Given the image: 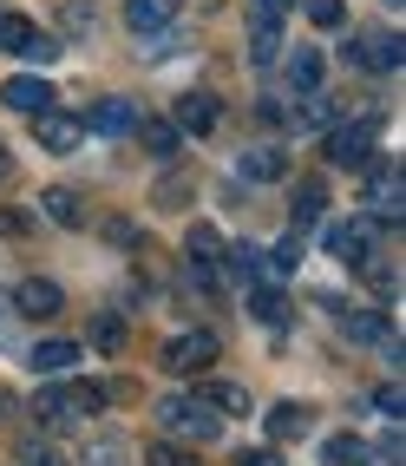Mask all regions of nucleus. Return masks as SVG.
I'll use <instances>...</instances> for the list:
<instances>
[{
  "instance_id": "nucleus-10",
  "label": "nucleus",
  "mask_w": 406,
  "mask_h": 466,
  "mask_svg": "<svg viewBox=\"0 0 406 466\" xmlns=\"http://www.w3.org/2000/svg\"><path fill=\"white\" fill-rule=\"evenodd\" d=\"M34 132H40V145H46V151H73L85 126H79V118H73V112H53V106H46V112L34 118Z\"/></svg>"
},
{
  "instance_id": "nucleus-25",
  "label": "nucleus",
  "mask_w": 406,
  "mask_h": 466,
  "mask_svg": "<svg viewBox=\"0 0 406 466\" xmlns=\"http://www.w3.org/2000/svg\"><path fill=\"white\" fill-rule=\"evenodd\" d=\"M124 460H132V447L112 441V433H99V441L85 447V460H79V466H124Z\"/></svg>"
},
{
  "instance_id": "nucleus-37",
  "label": "nucleus",
  "mask_w": 406,
  "mask_h": 466,
  "mask_svg": "<svg viewBox=\"0 0 406 466\" xmlns=\"http://www.w3.org/2000/svg\"><path fill=\"white\" fill-rule=\"evenodd\" d=\"M236 466H282V460H275L269 447H249V453H236Z\"/></svg>"
},
{
  "instance_id": "nucleus-5",
  "label": "nucleus",
  "mask_w": 406,
  "mask_h": 466,
  "mask_svg": "<svg viewBox=\"0 0 406 466\" xmlns=\"http://www.w3.org/2000/svg\"><path fill=\"white\" fill-rule=\"evenodd\" d=\"M158 420H164L171 433H183V441H216V414L203 408V400H191V394L158 400Z\"/></svg>"
},
{
  "instance_id": "nucleus-28",
  "label": "nucleus",
  "mask_w": 406,
  "mask_h": 466,
  "mask_svg": "<svg viewBox=\"0 0 406 466\" xmlns=\"http://www.w3.org/2000/svg\"><path fill=\"white\" fill-rule=\"evenodd\" d=\"M308 20H315L322 34H334V26L348 20V0H308Z\"/></svg>"
},
{
  "instance_id": "nucleus-39",
  "label": "nucleus",
  "mask_w": 406,
  "mask_h": 466,
  "mask_svg": "<svg viewBox=\"0 0 406 466\" xmlns=\"http://www.w3.org/2000/svg\"><path fill=\"white\" fill-rule=\"evenodd\" d=\"M0 171H7V158H0Z\"/></svg>"
},
{
  "instance_id": "nucleus-22",
  "label": "nucleus",
  "mask_w": 406,
  "mask_h": 466,
  "mask_svg": "<svg viewBox=\"0 0 406 466\" xmlns=\"http://www.w3.org/2000/svg\"><path fill=\"white\" fill-rule=\"evenodd\" d=\"M282 171H289V158H282V151H269V145H262V151H249V158H243V177H249V184H275Z\"/></svg>"
},
{
  "instance_id": "nucleus-1",
  "label": "nucleus",
  "mask_w": 406,
  "mask_h": 466,
  "mask_svg": "<svg viewBox=\"0 0 406 466\" xmlns=\"http://www.w3.org/2000/svg\"><path fill=\"white\" fill-rule=\"evenodd\" d=\"M0 53L34 59V66H53V59H59V40H46L26 14H0Z\"/></svg>"
},
{
  "instance_id": "nucleus-16",
  "label": "nucleus",
  "mask_w": 406,
  "mask_h": 466,
  "mask_svg": "<svg viewBox=\"0 0 406 466\" xmlns=\"http://www.w3.org/2000/svg\"><path fill=\"white\" fill-rule=\"evenodd\" d=\"M177 14V0H124V20L138 26V34H164Z\"/></svg>"
},
{
  "instance_id": "nucleus-23",
  "label": "nucleus",
  "mask_w": 406,
  "mask_h": 466,
  "mask_svg": "<svg viewBox=\"0 0 406 466\" xmlns=\"http://www.w3.org/2000/svg\"><path fill=\"white\" fill-rule=\"evenodd\" d=\"M73 361H79V341H40V349H34L40 375H59V368H73Z\"/></svg>"
},
{
  "instance_id": "nucleus-4",
  "label": "nucleus",
  "mask_w": 406,
  "mask_h": 466,
  "mask_svg": "<svg viewBox=\"0 0 406 466\" xmlns=\"http://www.w3.org/2000/svg\"><path fill=\"white\" fill-rule=\"evenodd\" d=\"M216 361V335L210 329H183L164 341V375H203V368Z\"/></svg>"
},
{
  "instance_id": "nucleus-24",
  "label": "nucleus",
  "mask_w": 406,
  "mask_h": 466,
  "mask_svg": "<svg viewBox=\"0 0 406 466\" xmlns=\"http://www.w3.org/2000/svg\"><path fill=\"white\" fill-rule=\"evenodd\" d=\"M203 408H223V414H249V394L236 381H210L203 388Z\"/></svg>"
},
{
  "instance_id": "nucleus-26",
  "label": "nucleus",
  "mask_w": 406,
  "mask_h": 466,
  "mask_svg": "<svg viewBox=\"0 0 406 466\" xmlns=\"http://www.w3.org/2000/svg\"><path fill=\"white\" fill-rule=\"evenodd\" d=\"M322 210H328V191H322V184H315V177L295 184V224H315Z\"/></svg>"
},
{
  "instance_id": "nucleus-7",
  "label": "nucleus",
  "mask_w": 406,
  "mask_h": 466,
  "mask_svg": "<svg viewBox=\"0 0 406 466\" xmlns=\"http://www.w3.org/2000/svg\"><path fill=\"white\" fill-rule=\"evenodd\" d=\"M79 126L105 132V138H132L144 118H138V106H132V99H99V106H92V118H79Z\"/></svg>"
},
{
  "instance_id": "nucleus-6",
  "label": "nucleus",
  "mask_w": 406,
  "mask_h": 466,
  "mask_svg": "<svg viewBox=\"0 0 406 466\" xmlns=\"http://www.w3.org/2000/svg\"><path fill=\"white\" fill-rule=\"evenodd\" d=\"M14 309L26 322H53L59 309H66V289L53 283V276H20V289H14Z\"/></svg>"
},
{
  "instance_id": "nucleus-8",
  "label": "nucleus",
  "mask_w": 406,
  "mask_h": 466,
  "mask_svg": "<svg viewBox=\"0 0 406 466\" xmlns=\"http://www.w3.org/2000/svg\"><path fill=\"white\" fill-rule=\"evenodd\" d=\"M216 118H223V106H216L210 92H183L171 126H177V132H191V138H203V132H216Z\"/></svg>"
},
{
  "instance_id": "nucleus-30",
  "label": "nucleus",
  "mask_w": 406,
  "mask_h": 466,
  "mask_svg": "<svg viewBox=\"0 0 406 466\" xmlns=\"http://www.w3.org/2000/svg\"><path fill=\"white\" fill-rule=\"evenodd\" d=\"M275 46H282L275 20H262V14H256V46H249V53H256V66H269V59H275Z\"/></svg>"
},
{
  "instance_id": "nucleus-31",
  "label": "nucleus",
  "mask_w": 406,
  "mask_h": 466,
  "mask_svg": "<svg viewBox=\"0 0 406 466\" xmlns=\"http://www.w3.org/2000/svg\"><path fill=\"white\" fill-rule=\"evenodd\" d=\"M144 145L158 151V158H177V126H144Z\"/></svg>"
},
{
  "instance_id": "nucleus-14",
  "label": "nucleus",
  "mask_w": 406,
  "mask_h": 466,
  "mask_svg": "<svg viewBox=\"0 0 406 466\" xmlns=\"http://www.w3.org/2000/svg\"><path fill=\"white\" fill-rule=\"evenodd\" d=\"M341 335L348 341H387L393 329H387L381 309H341Z\"/></svg>"
},
{
  "instance_id": "nucleus-19",
  "label": "nucleus",
  "mask_w": 406,
  "mask_h": 466,
  "mask_svg": "<svg viewBox=\"0 0 406 466\" xmlns=\"http://www.w3.org/2000/svg\"><path fill=\"white\" fill-rule=\"evenodd\" d=\"M40 204H46L53 224H66V230H73V224H85V204H79V191H66V184H53V191H46Z\"/></svg>"
},
{
  "instance_id": "nucleus-15",
  "label": "nucleus",
  "mask_w": 406,
  "mask_h": 466,
  "mask_svg": "<svg viewBox=\"0 0 406 466\" xmlns=\"http://www.w3.org/2000/svg\"><path fill=\"white\" fill-rule=\"evenodd\" d=\"M262 427H269V441H302V433H308V408H302V400H275Z\"/></svg>"
},
{
  "instance_id": "nucleus-34",
  "label": "nucleus",
  "mask_w": 406,
  "mask_h": 466,
  "mask_svg": "<svg viewBox=\"0 0 406 466\" xmlns=\"http://www.w3.org/2000/svg\"><path fill=\"white\" fill-rule=\"evenodd\" d=\"M144 466H191V453H183V447H171V441H158V447L144 453Z\"/></svg>"
},
{
  "instance_id": "nucleus-21",
  "label": "nucleus",
  "mask_w": 406,
  "mask_h": 466,
  "mask_svg": "<svg viewBox=\"0 0 406 466\" xmlns=\"http://www.w3.org/2000/svg\"><path fill=\"white\" fill-rule=\"evenodd\" d=\"M367 441H354V433H334V441L322 447V466H367Z\"/></svg>"
},
{
  "instance_id": "nucleus-38",
  "label": "nucleus",
  "mask_w": 406,
  "mask_h": 466,
  "mask_svg": "<svg viewBox=\"0 0 406 466\" xmlns=\"http://www.w3.org/2000/svg\"><path fill=\"white\" fill-rule=\"evenodd\" d=\"M282 7H295V0H256V14H262V20H275Z\"/></svg>"
},
{
  "instance_id": "nucleus-17",
  "label": "nucleus",
  "mask_w": 406,
  "mask_h": 466,
  "mask_svg": "<svg viewBox=\"0 0 406 466\" xmlns=\"http://www.w3.org/2000/svg\"><path fill=\"white\" fill-rule=\"evenodd\" d=\"M322 73H328V59H322L315 46H295V53H289V86H295V92H322Z\"/></svg>"
},
{
  "instance_id": "nucleus-32",
  "label": "nucleus",
  "mask_w": 406,
  "mask_h": 466,
  "mask_svg": "<svg viewBox=\"0 0 406 466\" xmlns=\"http://www.w3.org/2000/svg\"><path fill=\"white\" fill-rule=\"evenodd\" d=\"M256 316H262V322H289L295 309H289L282 296H269V289H256Z\"/></svg>"
},
{
  "instance_id": "nucleus-13",
  "label": "nucleus",
  "mask_w": 406,
  "mask_h": 466,
  "mask_svg": "<svg viewBox=\"0 0 406 466\" xmlns=\"http://www.w3.org/2000/svg\"><path fill=\"white\" fill-rule=\"evenodd\" d=\"M354 59H361V66H373V73H400L406 46H400V34H373V40L354 46Z\"/></svg>"
},
{
  "instance_id": "nucleus-3",
  "label": "nucleus",
  "mask_w": 406,
  "mask_h": 466,
  "mask_svg": "<svg viewBox=\"0 0 406 466\" xmlns=\"http://www.w3.org/2000/svg\"><path fill=\"white\" fill-rule=\"evenodd\" d=\"M367 151H373V118H348V126H328L322 132V158L328 165H367Z\"/></svg>"
},
{
  "instance_id": "nucleus-35",
  "label": "nucleus",
  "mask_w": 406,
  "mask_h": 466,
  "mask_svg": "<svg viewBox=\"0 0 406 466\" xmlns=\"http://www.w3.org/2000/svg\"><path fill=\"white\" fill-rule=\"evenodd\" d=\"M92 341H99V349H118V341H124L118 316H99V329H92Z\"/></svg>"
},
{
  "instance_id": "nucleus-18",
  "label": "nucleus",
  "mask_w": 406,
  "mask_h": 466,
  "mask_svg": "<svg viewBox=\"0 0 406 466\" xmlns=\"http://www.w3.org/2000/svg\"><path fill=\"white\" fill-rule=\"evenodd\" d=\"M105 400H112V388H105V381H73V388H66V408H73V420H92V414L105 408Z\"/></svg>"
},
{
  "instance_id": "nucleus-27",
  "label": "nucleus",
  "mask_w": 406,
  "mask_h": 466,
  "mask_svg": "<svg viewBox=\"0 0 406 466\" xmlns=\"http://www.w3.org/2000/svg\"><path fill=\"white\" fill-rule=\"evenodd\" d=\"M262 250H256V243H230V250H223V263H230V276H243V283H249V276H256L262 263H256Z\"/></svg>"
},
{
  "instance_id": "nucleus-12",
  "label": "nucleus",
  "mask_w": 406,
  "mask_h": 466,
  "mask_svg": "<svg viewBox=\"0 0 406 466\" xmlns=\"http://www.w3.org/2000/svg\"><path fill=\"white\" fill-rule=\"evenodd\" d=\"M328 126H334V99H322V92H302L289 106V132H328Z\"/></svg>"
},
{
  "instance_id": "nucleus-36",
  "label": "nucleus",
  "mask_w": 406,
  "mask_h": 466,
  "mask_svg": "<svg viewBox=\"0 0 406 466\" xmlns=\"http://www.w3.org/2000/svg\"><path fill=\"white\" fill-rule=\"evenodd\" d=\"M373 400H381V414H387V420L400 427V408H406V400H400V381H387V388H381V394H373Z\"/></svg>"
},
{
  "instance_id": "nucleus-2",
  "label": "nucleus",
  "mask_w": 406,
  "mask_h": 466,
  "mask_svg": "<svg viewBox=\"0 0 406 466\" xmlns=\"http://www.w3.org/2000/svg\"><path fill=\"white\" fill-rule=\"evenodd\" d=\"M373 243H381V224H373V217H341V224H328V250L348 269L373 263Z\"/></svg>"
},
{
  "instance_id": "nucleus-11",
  "label": "nucleus",
  "mask_w": 406,
  "mask_h": 466,
  "mask_svg": "<svg viewBox=\"0 0 406 466\" xmlns=\"http://www.w3.org/2000/svg\"><path fill=\"white\" fill-rule=\"evenodd\" d=\"M367 204L400 224V165H373L367 171Z\"/></svg>"
},
{
  "instance_id": "nucleus-33",
  "label": "nucleus",
  "mask_w": 406,
  "mask_h": 466,
  "mask_svg": "<svg viewBox=\"0 0 406 466\" xmlns=\"http://www.w3.org/2000/svg\"><path fill=\"white\" fill-rule=\"evenodd\" d=\"M20 466H66L53 447H40V441H20Z\"/></svg>"
},
{
  "instance_id": "nucleus-20",
  "label": "nucleus",
  "mask_w": 406,
  "mask_h": 466,
  "mask_svg": "<svg viewBox=\"0 0 406 466\" xmlns=\"http://www.w3.org/2000/svg\"><path fill=\"white\" fill-rule=\"evenodd\" d=\"M34 420H40V427H73L66 388H40V394H34Z\"/></svg>"
},
{
  "instance_id": "nucleus-9",
  "label": "nucleus",
  "mask_w": 406,
  "mask_h": 466,
  "mask_svg": "<svg viewBox=\"0 0 406 466\" xmlns=\"http://www.w3.org/2000/svg\"><path fill=\"white\" fill-rule=\"evenodd\" d=\"M0 99H7L14 112H26V118H40V112L53 106V86H46V79H26V73H20V79H7V86H0Z\"/></svg>"
},
{
  "instance_id": "nucleus-29",
  "label": "nucleus",
  "mask_w": 406,
  "mask_h": 466,
  "mask_svg": "<svg viewBox=\"0 0 406 466\" xmlns=\"http://www.w3.org/2000/svg\"><path fill=\"white\" fill-rule=\"evenodd\" d=\"M295 263H302V237H282V243L269 250V269H275V276H295Z\"/></svg>"
}]
</instances>
